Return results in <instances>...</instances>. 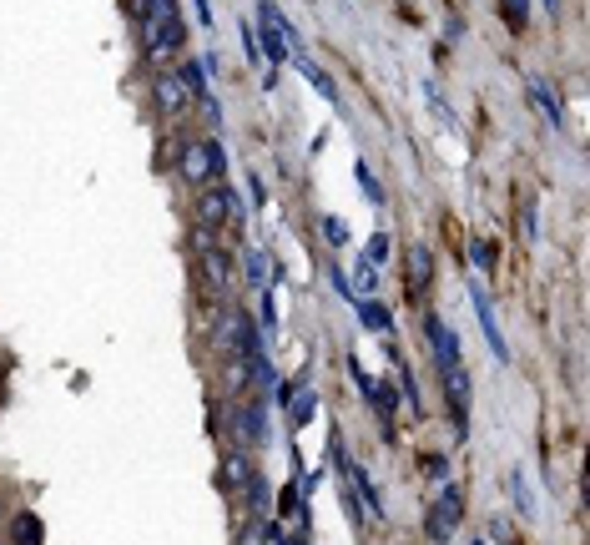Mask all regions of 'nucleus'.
<instances>
[{
    "label": "nucleus",
    "mask_w": 590,
    "mask_h": 545,
    "mask_svg": "<svg viewBox=\"0 0 590 545\" xmlns=\"http://www.w3.org/2000/svg\"><path fill=\"white\" fill-rule=\"evenodd\" d=\"M263 333H278V303H273L267 288H263Z\"/></svg>",
    "instance_id": "2f4dec72"
},
{
    "label": "nucleus",
    "mask_w": 590,
    "mask_h": 545,
    "mask_svg": "<svg viewBox=\"0 0 590 545\" xmlns=\"http://www.w3.org/2000/svg\"><path fill=\"white\" fill-rule=\"evenodd\" d=\"M152 101H156V111L162 116H182L187 107H192V96H187V86L177 81V71H152Z\"/></svg>",
    "instance_id": "6e6552de"
},
{
    "label": "nucleus",
    "mask_w": 590,
    "mask_h": 545,
    "mask_svg": "<svg viewBox=\"0 0 590 545\" xmlns=\"http://www.w3.org/2000/svg\"><path fill=\"white\" fill-rule=\"evenodd\" d=\"M424 469H429V480H435V485L450 480V460H444V454H429V460H424Z\"/></svg>",
    "instance_id": "c85d7f7f"
},
{
    "label": "nucleus",
    "mask_w": 590,
    "mask_h": 545,
    "mask_svg": "<svg viewBox=\"0 0 590 545\" xmlns=\"http://www.w3.org/2000/svg\"><path fill=\"white\" fill-rule=\"evenodd\" d=\"M192 207H197V228H212V233H218L222 222H233V207H227V182H207V188H197Z\"/></svg>",
    "instance_id": "0eeeda50"
},
{
    "label": "nucleus",
    "mask_w": 590,
    "mask_h": 545,
    "mask_svg": "<svg viewBox=\"0 0 590 545\" xmlns=\"http://www.w3.org/2000/svg\"><path fill=\"white\" fill-rule=\"evenodd\" d=\"M126 11L137 16V26H152V20L182 16V11H177V0H126Z\"/></svg>",
    "instance_id": "a211bd4d"
},
{
    "label": "nucleus",
    "mask_w": 590,
    "mask_h": 545,
    "mask_svg": "<svg viewBox=\"0 0 590 545\" xmlns=\"http://www.w3.org/2000/svg\"><path fill=\"white\" fill-rule=\"evenodd\" d=\"M11 541L16 545H46V525H41V515H16V520H11Z\"/></svg>",
    "instance_id": "4be33fe9"
},
{
    "label": "nucleus",
    "mask_w": 590,
    "mask_h": 545,
    "mask_svg": "<svg viewBox=\"0 0 590 545\" xmlns=\"http://www.w3.org/2000/svg\"><path fill=\"white\" fill-rule=\"evenodd\" d=\"M354 172H358V188H363V197H369L373 207H384V188H379V177L369 172V162H354Z\"/></svg>",
    "instance_id": "393cba45"
},
{
    "label": "nucleus",
    "mask_w": 590,
    "mask_h": 545,
    "mask_svg": "<svg viewBox=\"0 0 590 545\" xmlns=\"http://www.w3.org/2000/svg\"><path fill=\"white\" fill-rule=\"evenodd\" d=\"M252 475H258V469H252V454L233 445V454L222 460V485H227L233 495H248V480H252Z\"/></svg>",
    "instance_id": "ddd939ff"
},
{
    "label": "nucleus",
    "mask_w": 590,
    "mask_h": 545,
    "mask_svg": "<svg viewBox=\"0 0 590 545\" xmlns=\"http://www.w3.org/2000/svg\"><path fill=\"white\" fill-rule=\"evenodd\" d=\"M197 273H203V288L212 303H227L237 288V268H233V252H218V248H203L197 252Z\"/></svg>",
    "instance_id": "20e7f679"
},
{
    "label": "nucleus",
    "mask_w": 590,
    "mask_h": 545,
    "mask_svg": "<svg viewBox=\"0 0 590 545\" xmlns=\"http://www.w3.org/2000/svg\"><path fill=\"white\" fill-rule=\"evenodd\" d=\"M465 520V495H459V485H439V500H435V510H429V520H424V530H429V541L444 545L454 535V525Z\"/></svg>",
    "instance_id": "423d86ee"
},
{
    "label": "nucleus",
    "mask_w": 590,
    "mask_h": 545,
    "mask_svg": "<svg viewBox=\"0 0 590 545\" xmlns=\"http://www.w3.org/2000/svg\"><path fill=\"white\" fill-rule=\"evenodd\" d=\"M248 192H252V203H263V197H267V188H263V177H258V172L248 177Z\"/></svg>",
    "instance_id": "e433bc0d"
},
{
    "label": "nucleus",
    "mask_w": 590,
    "mask_h": 545,
    "mask_svg": "<svg viewBox=\"0 0 590 545\" xmlns=\"http://www.w3.org/2000/svg\"><path fill=\"white\" fill-rule=\"evenodd\" d=\"M469 303H474V318H480V328H484V339H490V349H495V358H499V364H510V343H505V333H499V324H495L490 293H484L474 278H469Z\"/></svg>",
    "instance_id": "9d476101"
},
{
    "label": "nucleus",
    "mask_w": 590,
    "mask_h": 545,
    "mask_svg": "<svg viewBox=\"0 0 590 545\" xmlns=\"http://www.w3.org/2000/svg\"><path fill=\"white\" fill-rule=\"evenodd\" d=\"M288 31H293V26L283 20V11L273 5V0H263V5H258V31H252V36H258L267 66H273V76H278V66L293 56V51H288Z\"/></svg>",
    "instance_id": "f03ea898"
},
{
    "label": "nucleus",
    "mask_w": 590,
    "mask_h": 545,
    "mask_svg": "<svg viewBox=\"0 0 590 545\" xmlns=\"http://www.w3.org/2000/svg\"><path fill=\"white\" fill-rule=\"evenodd\" d=\"M278 510H283V515H298V490H283V500H278Z\"/></svg>",
    "instance_id": "c9c22d12"
},
{
    "label": "nucleus",
    "mask_w": 590,
    "mask_h": 545,
    "mask_svg": "<svg viewBox=\"0 0 590 545\" xmlns=\"http://www.w3.org/2000/svg\"><path fill=\"white\" fill-rule=\"evenodd\" d=\"M373 283H379V273H373V263H369V258H358V288L369 293Z\"/></svg>",
    "instance_id": "473e14b6"
},
{
    "label": "nucleus",
    "mask_w": 590,
    "mask_h": 545,
    "mask_svg": "<svg viewBox=\"0 0 590 545\" xmlns=\"http://www.w3.org/2000/svg\"><path fill=\"white\" fill-rule=\"evenodd\" d=\"M328 278H333V288H339L343 298H354V283L343 278V268H328Z\"/></svg>",
    "instance_id": "f704fd0d"
},
{
    "label": "nucleus",
    "mask_w": 590,
    "mask_h": 545,
    "mask_svg": "<svg viewBox=\"0 0 590 545\" xmlns=\"http://www.w3.org/2000/svg\"><path fill=\"white\" fill-rule=\"evenodd\" d=\"M499 16H505L510 31H525L530 26V0H499Z\"/></svg>",
    "instance_id": "5701e85b"
},
{
    "label": "nucleus",
    "mask_w": 590,
    "mask_h": 545,
    "mask_svg": "<svg viewBox=\"0 0 590 545\" xmlns=\"http://www.w3.org/2000/svg\"><path fill=\"white\" fill-rule=\"evenodd\" d=\"M222 167H227L222 141H182V147H177V172H182V182H192V188H207L212 177H222Z\"/></svg>",
    "instance_id": "f257e3e1"
},
{
    "label": "nucleus",
    "mask_w": 590,
    "mask_h": 545,
    "mask_svg": "<svg viewBox=\"0 0 590 545\" xmlns=\"http://www.w3.org/2000/svg\"><path fill=\"white\" fill-rule=\"evenodd\" d=\"M343 475H348V485L358 490V500H363V510H369L373 520H384V495H379V485H373V475H369V469H363V465H348Z\"/></svg>",
    "instance_id": "4468645a"
},
{
    "label": "nucleus",
    "mask_w": 590,
    "mask_h": 545,
    "mask_svg": "<svg viewBox=\"0 0 590 545\" xmlns=\"http://www.w3.org/2000/svg\"><path fill=\"white\" fill-rule=\"evenodd\" d=\"M469 258H474V268H490L495 263V248H490L484 237H474V243H469Z\"/></svg>",
    "instance_id": "c756f323"
},
{
    "label": "nucleus",
    "mask_w": 590,
    "mask_h": 545,
    "mask_svg": "<svg viewBox=\"0 0 590 545\" xmlns=\"http://www.w3.org/2000/svg\"><path fill=\"white\" fill-rule=\"evenodd\" d=\"M177 81L187 86V96H192V101H203V96H207V66H203V56H192V61L177 66Z\"/></svg>",
    "instance_id": "412c9836"
},
{
    "label": "nucleus",
    "mask_w": 590,
    "mask_h": 545,
    "mask_svg": "<svg viewBox=\"0 0 590 545\" xmlns=\"http://www.w3.org/2000/svg\"><path fill=\"white\" fill-rule=\"evenodd\" d=\"M192 5H197V20H203V26H212V11H207V0H192Z\"/></svg>",
    "instance_id": "4c0bfd02"
},
{
    "label": "nucleus",
    "mask_w": 590,
    "mask_h": 545,
    "mask_svg": "<svg viewBox=\"0 0 590 545\" xmlns=\"http://www.w3.org/2000/svg\"><path fill=\"white\" fill-rule=\"evenodd\" d=\"M520 222H525V243H535V237H540V212H535V197H525V207H520Z\"/></svg>",
    "instance_id": "cd10ccee"
},
{
    "label": "nucleus",
    "mask_w": 590,
    "mask_h": 545,
    "mask_svg": "<svg viewBox=\"0 0 590 545\" xmlns=\"http://www.w3.org/2000/svg\"><path fill=\"white\" fill-rule=\"evenodd\" d=\"M429 278H435V248H429V243H414V248L404 252V283H409V293L424 298Z\"/></svg>",
    "instance_id": "f8f14e48"
},
{
    "label": "nucleus",
    "mask_w": 590,
    "mask_h": 545,
    "mask_svg": "<svg viewBox=\"0 0 590 545\" xmlns=\"http://www.w3.org/2000/svg\"><path fill=\"white\" fill-rule=\"evenodd\" d=\"M318 228H323V243H328V248H343V243H348V222L333 218V212H328V218L318 222Z\"/></svg>",
    "instance_id": "a878e982"
},
{
    "label": "nucleus",
    "mask_w": 590,
    "mask_h": 545,
    "mask_svg": "<svg viewBox=\"0 0 590 545\" xmlns=\"http://www.w3.org/2000/svg\"><path fill=\"white\" fill-rule=\"evenodd\" d=\"M530 101L540 107V116H545L550 126H565V111H560V96L550 92V81H545V76H530Z\"/></svg>",
    "instance_id": "dca6fc26"
},
{
    "label": "nucleus",
    "mask_w": 590,
    "mask_h": 545,
    "mask_svg": "<svg viewBox=\"0 0 590 545\" xmlns=\"http://www.w3.org/2000/svg\"><path fill=\"white\" fill-rule=\"evenodd\" d=\"M545 11H550V16H560V0H545Z\"/></svg>",
    "instance_id": "58836bf2"
},
{
    "label": "nucleus",
    "mask_w": 590,
    "mask_h": 545,
    "mask_svg": "<svg viewBox=\"0 0 590 545\" xmlns=\"http://www.w3.org/2000/svg\"><path fill=\"white\" fill-rule=\"evenodd\" d=\"M293 61H298V71H303V81H308L313 92L323 96V101H333V107H339L343 96H339V86H333V76H328L323 66L313 61V56H303V51H293Z\"/></svg>",
    "instance_id": "2eb2a0df"
},
{
    "label": "nucleus",
    "mask_w": 590,
    "mask_h": 545,
    "mask_svg": "<svg viewBox=\"0 0 590 545\" xmlns=\"http://www.w3.org/2000/svg\"><path fill=\"white\" fill-rule=\"evenodd\" d=\"M510 490H514V500H520V510L530 515V490H525V480H520V475H510Z\"/></svg>",
    "instance_id": "72a5a7b5"
},
{
    "label": "nucleus",
    "mask_w": 590,
    "mask_h": 545,
    "mask_svg": "<svg viewBox=\"0 0 590 545\" xmlns=\"http://www.w3.org/2000/svg\"><path fill=\"white\" fill-rule=\"evenodd\" d=\"M363 258H369V263H384V258H388V233H373V237H369V252H363Z\"/></svg>",
    "instance_id": "7c9ffc66"
},
{
    "label": "nucleus",
    "mask_w": 590,
    "mask_h": 545,
    "mask_svg": "<svg viewBox=\"0 0 590 545\" xmlns=\"http://www.w3.org/2000/svg\"><path fill=\"white\" fill-rule=\"evenodd\" d=\"M424 339L435 343V364L439 369H454V364H459V339L450 333V324H444L439 313H424Z\"/></svg>",
    "instance_id": "9b49d317"
},
{
    "label": "nucleus",
    "mask_w": 590,
    "mask_h": 545,
    "mask_svg": "<svg viewBox=\"0 0 590 545\" xmlns=\"http://www.w3.org/2000/svg\"><path fill=\"white\" fill-rule=\"evenodd\" d=\"M141 46H147L152 66H167L171 56H182V51H187V20L171 16V20H152V26H141Z\"/></svg>",
    "instance_id": "7ed1b4c3"
},
{
    "label": "nucleus",
    "mask_w": 590,
    "mask_h": 545,
    "mask_svg": "<svg viewBox=\"0 0 590 545\" xmlns=\"http://www.w3.org/2000/svg\"><path fill=\"white\" fill-rule=\"evenodd\" d=\"M354 309H358V318H363V328H373V333L394 339V313H388L384 303H373V298H358Z\"/></svg>",
    "instance_id": "aec40b11"
},
{
    "label": "nucleus",
    "mask_w": 590,
    "mask_h": 545,
    "mask_svg": "<svg viewBox=\"0 0 590 545\" xmlns=\"http://www.w3.org/2000/svg\"><path fill=\"white\" fill-rule=\"evenodd\" d=\"M248 500H252V515H267V500H273V490H267L263 475H252V480H248Z\"/></svg>",
    "instance_id": "bb28decb"
},
{
    "label": "nucleus",
    "mask_w": 590,
    "mask_h": 545,
    "mask_svg": "<svg viewBox=\"0 0 590 545\" xmlns=\"http://www.w3.org/2000/svg\"><path fill=\"white\" fill-rule=\"evenodd\" d=\"M222 384H227V394H248V384H252V358H243V354H227V358H222Z\"/></svg>",
    "instance_id": "f3484780"
},
{
    "label": "nucleus",
    "mask_w": 590,
    "mask_h": 545,
    "mask_svg": "<svg viewBox=\"0 0 590 545\" xmlns=\"http://www.w3.org/2000/svg\"><path fill=\"white\" fill-rule=\"evenodd\" d=\"M267 525H273V515H248V525H243L237 545H267Z\"/></svg>",
    "instance_id": "b1692460"
},
{
    "label": "nucleus",
    "mask_w": 590,
    "mask_h": 545,
    "mask_svg": "<svg viewBox=\"0 0 590 545\" xmlns=\"http://www.w3.org/2000/svg\"><path fill=\"white\" fill-rule=\"evenodd\" d=\"M444 374V399H450V414H454V435L465 439L469 435V374H465V364H454V369H439Z\"/></svg>",
    "instance_id": "1a4fd4ad"
},
{
    "label": "nucleus",
    "mask_w": 590,
    "mask_h": 545,
    "mask_svg": "<svg viewBox=\"0 0 590 545\" xmlns=\"http://www.w3.org/2000/svg\"><path fill=\"white\" fill-rule=\"evenodd\" d=\"M267 273H273V283H278V263H273V258H267L263 248H252L248 258H243V278H248L252 288L263 293V288H267Z\"/></svg>",
    "instance_id": "6ab92c4d"
},
{
    "label": "nucleus",
    "mask_w": 590,
    "mask_h": 545,
    "mask_svg": "<svg viewBox=\"0 0 590 545\" xmlns=\"http://www.w3.org/2000/svg\"><path fill=\"white\" fill-rule=\"evenodd\" d=\"M227 429H233V445H237V450L263 445V439H267V409H263V399H233Z\"/></svg>",
    "instance_id": "39448f33"
},
{
    "label": "nucleus",
    "mask_w": 590,
    "mask_h": 545,
    "mask_svg": "<svg viewBox=\"0 0 590 545\" xmlns=\"http://www.w3.org/2000/svg\"><path fill=\"white\" fill-rule=\"evenodd\" d=\"M474 545H484V541H474Z\"/></svg>",
    "instance_id": "ea45409f"
}]
</instances>
